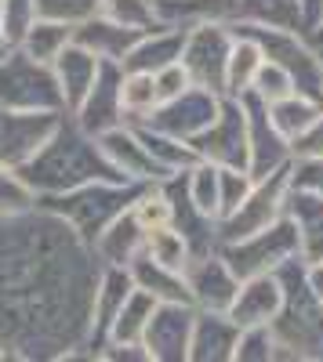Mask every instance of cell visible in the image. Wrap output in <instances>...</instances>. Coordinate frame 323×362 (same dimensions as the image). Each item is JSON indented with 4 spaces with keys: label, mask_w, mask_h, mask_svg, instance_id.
I'll return each mask as SVG.
<instances>
[{
    "label": "cell",
    "mask_w": 323,
    "mask_h": 362,
    "mask_svg": "<svg viewBox=\"0 0 323 362\" xmlns=\"http://www.w3.org/2000/svg\"><path fill=\"white\" fill-rule=\"evenodd\" d=\"M120 80H124L120 66H116V62H102L98 73H95V83L87 87V95L76 102V109H69V116L87 134L102 138L106 131L128 124L124 98H120Z\"/></svg>",
    "instance_id": "15"
},
{
    "label": "cell",
    "mask_w": 323,
    "mask_h": 362,
    "mask_svg": "<svg viewBox=\"0 0 323 362\" xmlns=\"http://www.w3.org/2000/svg\"><path fill=\"white\" fill-rule=\"evenodd\" d=\"M29 206H37L33 189L26 185V177H22L15 167L0 163V218L22 214V210H29Z\"/></svg>",
    "instance_id": "37"
},
{
    "label": "cell",
    "mask_w": 323,
    "mask_h": 362,
    "mask_svg": "<svg viewBox=\"0 0 323 362\" xmlns=\"http://www.w3.org/2000/svg\"><path fill=\"white\" fill-rule=\"evenodd\" d=\"M135 40H138V29H128L120 22L98 15V11L73 25V44L87 47L98 62H116V66H120Z\"/></svg>",
    "instance_id": "23"
},
{
    "label": "cell",
    "mask_w": 323,
    "mask_h": 362,
    "mask_svg": "<svg viewBox=\"0 0 323 362\" xmlns=\"http://www.w3.org/2000/svg\"><path fill=\"white\" fill-rule=\"evenodd\" d=\"M269 105V116H273V124H276V131L295 145V138H302L309 127H312V119L323 112V102H316V98H305V95H298V90H290V95H283V98H276V102H266Z\"/></svg>",
    "instance_id": "27"
},
{
    "label": "cell",
    "mask_w": 323,
    "mask_h": 362,
    "mask_svg": "<svg viewBox=\"0 0 323 362\" xmlns=\"http://www.w3.org/2000/svg\"><path fill=\"white\" fill-rule=\"evenodd\" d=\"M283 300L269 322L276 334L273 362H323V297L309 286L305 261L295 257L276 268Z\"/></svg>",
    "instance_id": "3"
},
{
    "label": "cell",
    "mask_w": 323,
    "mask_h": 362,
    "mask_svg": "<svg viewBox=\"0 0 323 362\" xmlns=\"http://www.w3.org/2000/svg\"><path fill=\"white\" fill-rule=\"evenodd\" d=\"M218 109H222V95H215V90H208V87L189 83L182 95L160 102L149 116H142V124L189 145L196 134H203V131L215 124Z\"/></svg>",
    "instance_id": "10"
},
{
    "label": "cell",
    "mask_w": 323,
    "mask_h": 362,
    "mask_svg": "<svg viewBox=\"0 0 323 362\" xmlns=\"http://www.w3.org/2000/svg\"><path fill=\"white\" fill-rule=\"evenodd\" d=\"M153 308H157V300L145 293V290L135 286V290L128 293V300H124L120 315L113 319V329H109V341H106V344H142L145 322H149ZM106 344H102V348H106Z\"/></svg>",
    "instance_id": "30"
},
{
    "label": "cell",
    "mask_w": 323,
    "mask_h": 362,
    "mask_svg": "<svg viewBox=\"0 0 323 362\" xmlns=\"http://www.w3.org/2000/svg\"><path fill=\"white\" fill-rule=\"evenodd\" d=\"M240 326L229 312H196L189 334V362H232Z\"/></svg>",
    "instance_id": "20"
},
{
    "label": "cell",
    "mask_w": 323,
    "mask_h": 362,
    "mask_svg": "<svg viewBox=\"0 0 323 362\" xmlns=\"http://www.w3.org/2000/svg\"><path fill=\"white\" fill-rule=\"evenodd\" d=\"M218 254L229 261L232 272H237V279L266 276V272H276L280 264L298 257V232L290 225V218H276L273 225L237 239V243L218 247Z\"/></svg>",
    "instance_id": "7"
},
{
    "label": "cell",
    "mask_w": 323,
    "mask_h": 362,
    "mask_svg": "<svg viewBox=\"0 0 323 362\" xmlns=\"http://www.w3.org/2000/svg\"><path fill=\"white\" fill-rule=\"evenodd\" d=\"M295 156H323V112L312 119V127L302 134V138H295Z\"/></svg>",
    "instance_id": "44"
},
{
    "label": "cell",
    "mask_w": 323,
    "mask_h": 362,
    "mask_svg": "<svg viewBox=\"0 0 323 362\" xmlns=\"http://www.w3.org/2000/svg\"><path fill=\"white\" fill-rule=\"evenodd\" d=\"M98 362H149L145 344H106L98 351Z\"/></svg>",
    "instance_id": "45"
},
{
    "label": "cell",
    "mask_w": 323,
    "mask_h": 362,
    "mask_svg": "<svg viewBox=\"0 0 323 362\" xmlns=\"http://www.w3.org/2000/svg\"><path fill=\"white\" fill-rule=\"evenodd\" d=\"M240 105H244V119H247V174L266 177L273 170L290 167L295 148H290V141L276 131L273 116H269V105L261 102L254 90H244Z\"/></svg>",
    "instance_id": "11"
},
{
    "label": "cell",
    "mask_w": 323,
    "mask_h": 362,
    "mask_svg": "<svg viewBox=\"0 0 323 362\" xmlns=\"http://www.w3.org/2000/svg\"><path fill=\"white\" fill-rule=\"evenodd\" d=\"M0 362H4V355H0Z\"/></svg>",
    "instance_id": "50"
},
{
    "label": "cell",
    "mask_w": 323,
    "mask_h": 362,
    "mask_svg": "<svg viewBox=\"0 0 323 362\" xmlns=\"http://www.w3.org/2000/svg\"><path fill=\"white\" fill-rule=\"evenodd\" d=\"M131 124H135L142 145L149 148L153 160H157L164 170H186V167L196 163L193 145H186V141H178V138H167V134H160V131H153V127H145L142 119H131Z\"/></svg>",
    "instance_id": "31"
},
{
    "label": "cell",
    "mask_w": 323,
    "mask_h": 362,
    "mask_svg": "<svg viewBox=\"0 0 323 362\" xmlns=\"http://www.w3.org/2000/svg\"><path fill=\"white\" fill-rule=\"evenodd\" d=\"M8 51V44H4V18H0V54Z\"/></svg>",
    "instance_id": "49"
},
{
    "label": "cell",
    "mask_w": 323,
    "mask_h": 362,
    "mask_svg": "<svg viewBox=\"0 0 323 362\" xmlns=\"http://www.w3.org/2000/svg\"><path fill=\"white\" fill-rule=\"evenodd\" d=\"M193 315L196 308L189 300H157L149 322H145V334H142L149 362H189Z\"/></svg>",
    "instance_id": "14"
},
{
    "label": "cell",
    "mask_w": 323,
    "mask_h": 362,
    "mask_svg": "<svg viewBox=\"0 0 323 362\" xmlns=\"http://www.w3.org/2000/svg\"><path fill=\"white\" fill-rule=\"evenodd\" d=\"M37 11L47 18H62V22L76 25L87 15L98 11V0H37Z\"/></svg>",
    "instance_id": "41"
},
{
    "label": "cell",
    "mask_w": 323,
    "mask_h": 362,
    "mask_svg": "<svg viewBox=\"0 0 323 362\" xmlns=\"http://www.w3.org/2000/svg\"><path fill=\"white\" fill-rule=\"evenodd\" d=\"M232 51V29L218 22H200L186 29L182 44V69L189 73V83L208 87L215 95H225V62Z\"/></svg>",
    "instance_id": "9"
},
{
    "label": "cell",
    "mask_w": 323,
    "mask_h": 362,
    "mask_svg": "<svg viewBox=\"0 0 323 362\" xmlns=\"http://www.w3.org/2000/svg\"><path fill=\"white\" fill-rule=\"evenodd\" d=\"M135 290L131 283V272L128 268H113V264H102V276L95 283V293H91V315H87V362H95L102 344L109 341V329H113V319L120 315L128 293Z\"/></svg>",
    "instance_id": "17"
},
{
    "label": "cell",
    "mask_w": 323,
    "mask_h": 362,
    "mask_svg": "<svg viewBox=\"0 0 323 362\" xmlns=\"http://www.w3.org/2000/svg\"><path fill=\"white\" fill-rule=\"evenodd\" d=\"M305 276H309V286L323 297V257L312 261V264H305Z\"/></svg>",
    "instance_id": "47"
},
{
    "label": "cell",
    "mask_w": 323,
    "mask_h": 362,
    "mask_svg": "<svg viewBox=\"0 0 323 362\" xmlns=\"http://www.w3.org/2000/svg\"><path fill=\"white\" fill-rule=\"evenodd\" d=\"M153 83H157V98L167 102V98L182 95V90L189 87V73L182 69V62H171V66H164L160 73H153Z\"/></svg>",
    "instance_id": "43"
},
{
    "label": "cell",
    "mask_w": 323,
    "mask_h": 362,
    "mask_svg": "<svg viewBox=\"0 0 323 362\" xmlns=\"http://www.w3.org/2000/svg\"><path fill=\"white\" fill-rule=\"evenodd\" d=\"M62 112L55 109H0V163L26 167L51 138Z\"/></svg>",
    "instance_id": "12"
},
{
    "label": "cell",
    "mask_w": 323,
    "mask_h": 362,
    "mask_svg": "<svg viewBox=\"0 0 323 362\" xmlns=\"http://www.w3.org/2000/svg\"><path fill=\"white\" fill-rule=\"evenodd\" d=\"M142 254L153 257V261H160V264H167V268H174V272H182L186 261L193 257L189 243L182 239V232L174 228V225H160V228H153V232H145Z\"/></svg>",
    "instance_id": "32"
},
{
    "label": "cell",
    "mask_w": 323,
    "mask_h": 362,
    "mask_svg": "<svg viewBox=\"0 0 323 362\" xmlns=\"http://www.w3.org/2000/svg\"><path fill=\"white\" fill-rule=\"evenodd\" d=\"M0 109H55L66 112L62 90L47 62L29 58L22 47L0 54Z\"/></svg>",
    "instance_id": "6"
},
{
    "label": "cell",
    "mask_w": 323,
    "mask_h": 362,
    "mask_svg": "<svg viewBox=\"0 0 323 362\" xmlns=\"http://www.w3.org/2000/svg\"><path fill=\"white\" fill-rule=\"evenodd\" d=\"M276 358V334L273 326H244L237 337L232 362H273Z\"/></svg>",
    "instance_id": "36"
},
{
    "label": "cell",
    "mask_w": 323,
    "mask_h": 362,
    "mask_svg": "<svg viewBox=\"0 0 323 362\" xmlns=\"http://www.w3.org/2000/svg\"><path fill=\"white\" fill-rule=\"evenodd\" d=\"M120 98H124V112L128 119H142L149 116L160 98H157V83H153V73H128L124 69V80H120Z\"/></svg>",
    "instance_id": "35"
},
{
    "label": "cell",
    "mask_w": 323,
    "mask_h": 362,
    "mask_svg": "<svg viewBox=\"0 0 323 362\" xmlns=\"http://www.w3.org/2000/svg\"><path fill=\"white\" fill-rule=\"evenodd\" d=\"M258 69H261V47L244 33H232V51L225 62V95L240 98L244 90H251Z\"/></svg>",
    "instance_id": "29"
},
{
    "label": "cell",
    "mask_w": 323,
    "mask_h": 362,
    "mask_svg": "<svg viewBox=\"0 0 323 362\" xmlns=\"http://www.w3.org/2000/svg\"><path fill=\"white\" fill-rule=\"evenodd\" d=\"M98 66H102L98 58L87 51V47H80V44H66L62 54L51 62L55 80H58V90H62V102H66V112L76 109V102L87 95V87L95 83Z\"/></svg>",
    "instance_id": "25"
},
{
    "label": "cell",
    "mask_w": 323,
    "mask_h": 362,
    "mask_svg": "<svg viewBox=\"0 0 323 362\" xmlns=\"http://www.w3.org/2000/svg\"><path fill=\"white\" fill-rule=\"evenodd\" d=\"M98 141H102V153L109 156V163L116 167V174H120L124 181L153 185V181H164L167 174H174V170H164L153 160V153L142 145V138H138L131 119H128V124H120V127H113V131H106Z\"/></svg>",
    "instance_id": "18"
},
{
    "label": "cell",
    "mask_w": 323,
    "mask_h": 362,
    "mask_svg": "<svg viewBox=\"0 0 323 362\" xmlns=\"http://www.w3.org/2000/svg\"><path fill=\"white\" fill-rule=\"evenodd\" d=\"M319 11H323V0H302V15H305V29L319 18Z\"/></svg>",
    "instance_id": "48"
},
{
    "label": "cell",
    "mask_w": 323,
    "mask_h": 362,
    "mask_svg": "<svg viewBox=\"0 0 323 362\" xmlns=\"http://www.w3.org/2000/svg\"><path fill=\"white\" fill-rule=\"evenodd\" d=\"M73 44V25L62 22V18H47V15H37V22L26 29V37H22V51L29 58H37V62H55L58 54H62V47Z\"/></svg>",
    "instance_id": "28"
},
{
    "label": "cell",
    "mask_w": 323,
    "mask_h": 362,
    "mask_svg": "<svg viewBox=\"0 0 323 362\" xmlns=\"http://www.w3.org/2000/svg\"><path fill=\"white\" fill-rule=\"evenodd\" d=\"M196 160H208L215 167H244L247 170V119L240 98L222 95V109L215 116V124L196 134L193 141Z\"/></svg>",
    "instance_id": "13"
},
{
    "label": "cell",
    "mask_w": 323,
    "mask_h": 362,
    "mask_svg": "<svg viewBox=\"0 0 323 362\" xmlns=\"http://www.w3.org/2000/svg\"><path fill=\"white\" fill-rule=\"evenodd\" d=\"M287 189H290V167L273 170L266 177H254V185L244 196V203L232 210V214L218 218V247L237 243V239H244V235H251L258 228L273 225L276 218H283Z\"/></svg>",
    "instance_id": "8"
},
{
    "label": "cell",
    "mask_w": 323,
    "mask_h": 362,
    "mask_svg": "<svg viewBox=\"0 0 323 362\" xmlns=\"http://www.w3.org/2000/svg\"><path fill=\"white\" fill-rule=\"evenodd\" d=\"M283 218H290L298 232V257L305 264L323 257V196L309 192V189H287L283 199Z\"/></svg>",
    "instance_id": "21"
},
{
    "label": "cell",
    "mask_w": 323,
    "mask_h": 362,
    "mask_svg": "<svg viewBox=\"0 0 323 362\" xmlns=\"http://www.w3.org/2000/svg\"><path fill=\"white\" fill-rule=\"evenodd\" d=\"M128 272H131V283H135L138 290H145L153 300H189V290H186V276H182V272H174V268H167V264H160V261H153V257L138 254V257L128 264ZM189 305H193V300H189Z\"/></svg>",
    "instance_id": "26"
},
{
    "label": "cell",
    "mask_w": 323,
    "mask_h": 362,
    "mask_svg": "<svg viewBox=\"0 0 323 362\" xmlns=\"http://www.w3.org/2000/svg\"><path fill=\"white\" fill-rule=\"evenodd\" d=\"M186 192L203 214H211L218 221V167L215 163L196 160L193 167H186Z\"/></svg>",
    "instance_id": "34"
},
{
    "label": "cell",
    "mask_w": 323,
    "mask_h": 362,
    "mask_svg": "<svg viewBox=\"0 0 323 362\" xmlns=\"http://www.w3.org/2000/svg\"><path fill=\"white\" fill-rule=\"evenodd\" d=\"M37 0H0V18H4V44L18 47L26 29L37 22Z\"/></svg>",
    "instance_id": "39"
},
{
    "label": "cell",
    "mask_w": 323,
    "mask_h": 362,
    "mask_svg": "<svg viewBox=\"0 0 323 362\" xmlns=\"http://www.w3.org/2000/svg\"><path fill=\"white\" fill-rule=\"evenodd\" d=\"M98 276L95 250L40 203L0 218V355L8 362L87 358Z\"/></svg>",
    "instance_id": "1"
},
{
    "label": "cell",
    "mask_w": 323,
    "mask_h": 362,
    "mask_svg": "<svg viewBox=\"0 0 323 362\" xmlns=\"http://www.w3.org/2000/svg\"><path fill=\"white\" fill-rule=\"evenodd\" d=\"M142 189L145 185H138V181H87L80 189L44 196L37 203L44 210H51L55 218H62L84 243L91 247L109 221H116L124 210H131V203L138 199Z\"/></svg>",
    "instance_id": "5"
},
{
    "label": "cell",
    "mask_w": 323,
    "mask_h": 362,
    "mask_svg": "<svg viewBox=\"0 0 323 362\" xmlns=\"http://www.w3.org/2000/svg\"><path fill=\"white\" fill-rule=\"evenodd\" d=\"M251 90H254L261 102H276V98H283V95H290V90H295V80L287 76V69H280L276 62H269V58L261 54V69H258Z\"/></svg>",
    "instance_id": "40"
},
{
    "label": "cell",
    "mask_w": 323,
    "mask_h": 362,
    "mask_svg": "<svg viewBox=\"0 0 323 362\" xmlns=\"http://www.w3.org/2000/svg\"><path fill=\"white\" fill-rule=\"evenodd\" d=\"M251 185H254V177L244 167H218V218L232 214L251 192Z\"/></svg>",
    "instance_id": "38"
},
{
    "label": "cell",
    "mask_w": 323,
    "mask_h": 362,
    "mask_svg": "<svg viewBox=\"0 0 323 362\" xmlns=\"http://www.w3.org/2000/svg\"><path fill=\"white\" fill-rule=\"evenodd\" d=\"M98 15L120 22V25H128V29H138V33L164 25L157 0H98Z\"/></svg>",
    "instance_id": "33"
},
{
    "label": "cell",
    "mask_w": 323,
    "mask_h": 362,
    "mask_svg": "<svg viewBox=\"0 0 323 362\" xmlns=\"http://www.w3.org/2000/svg\"><path fill=\"white\" fill-rule=\"evenodd\" d=\"M305 40H309V44L316 47V54L323 58V11H319V18H316V22L305 29Z\"/></svg>",
    "instance_id": "46"
},
{
    "label": "cell",
    "mask_w": 323,
    "mask_h": 362,
    "mask_svg": "<svg viewBox=\"0 0 323 362\" xmlns=\"http://www.w3.org/2000/svg\"><path fill=\"white\" fill-rule=\"evenodd\" d=\"M18 174L26 177V185L33 189L37 199L80 189L87 181H124L109 163V156L102 153V141L87 134L69 112H62L51 138L26 167H18Z\"/></svg>",
    "instance_id": "2"
},
{
    "label": "cell",
    "mask_w": 323,
    "mask_h": 362,
    "mask_svg": "<svg viewBox=\"0 0 323 362\" xmlns=\"http://www.w3.org/2000/svg\"><path fill=\"white\" fill-rule=\"evenodd\" d=\"M186 276V290L196 312H229L232 297L240 290L237 272L229 268V261L211 250V254H193L182 268Z\"/></svg>",
    "instance_id": "16"
},
{
    "label": "cell",
    "mask_w": 323,
    "mask_h": 362,
    "mask_svg": "<svg viewBox=\"0 0 323 362\" xmlns=\"http://www.w3.org/2000/svg\"><path fill=\"white\" fill-rule=\"evenodd\" d=\"M160 22L164 25H200V22H218V25H276V29H302L305 33V15L302 0H157Z\"/></svg>",
    "instance_id": "4"
},
{
    "label": "cell",
    "mask_w": 323,
    "mask_h": 362,
    "mask_svg": "<svg viewBox=\"0 0 323 362\" xmlns=\"http://www.w3.org/2000/svg\"><path fill=\"white\" fill-rule=\"evenodd\" d=\"M142 247H145V228L135 221L131 210H124L116 221H109V225L98 232V239L91 243L95 257H98L102 264H113V268H128V264L142 254Z\"/></svg>",
    "instance_id": "24"
},
{
    "label": "cell",
    "mask_w": 323,
    "mask_h": 362,
    "mask_svg": "<svg viewBox=\"0 0 323 362\" xmlns=\"http://www.w3.org/2000/svg\"><path fill=\"white\" fill-rule=\"evenodd\" d=\"M280 300H283V286L276 272H266V276H247L240 279V290L229 305V319L244 326H269L280 312Z\"/></svg>",
    "instance_id": "19"
},
{
    "label": "cell",
    "mask_w": 323,
    "mask_h": 362,
    "mask_svg": "<svg viewBox=\"0 0 323 362\" xmlns=\"http://www.w3.org/2000/svg\"><path fill=\"white\" fill-rule=\"evenodd\" d=\"M182 44H186V29H178V25L145 29V33H138V40L131 44V51L124 54L120 69H128V73H160L164 66L182 58Z\"/></svg>",
    "instance_id": "22"
},
{
    "label": "cell",
    "mask_w": 323,
    "mask_h": 362,
    "mask_svg": "<svg viewBox=\"0 0 323 362\" xmlns=\"http://www.w3.org/2000/svg\"><path fill=\"white\" fill-rule=\"evenodd\" d=\"M290 185L323 196V156H295L290 160Z\"/></svg>",
    "instance_id": "42"
}]
</instances>
